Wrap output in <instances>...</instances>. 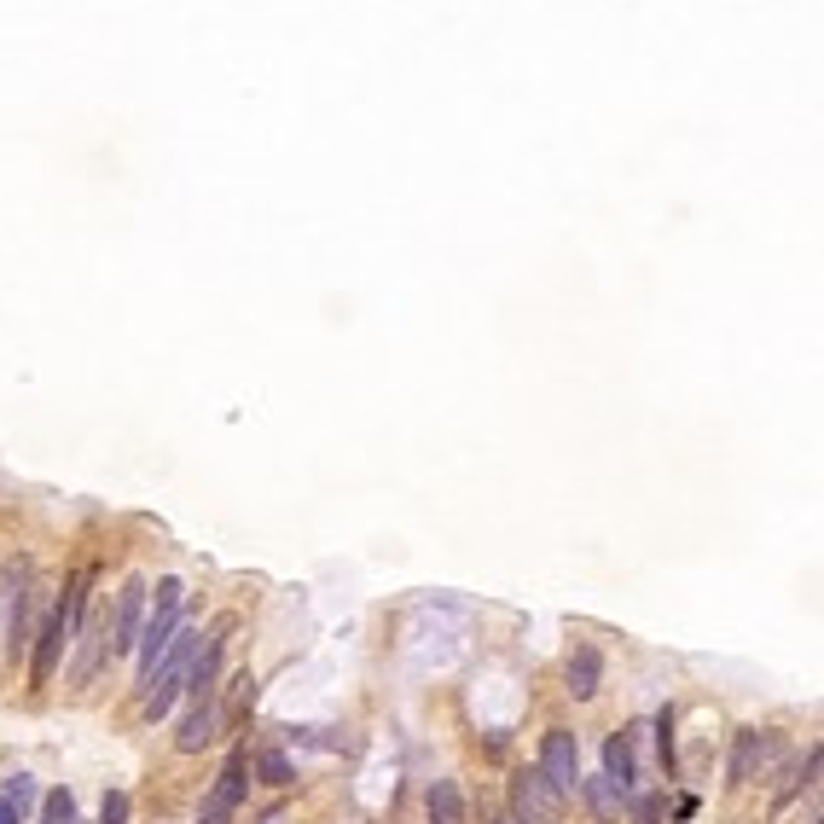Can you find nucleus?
Segmentation results:
<instances>
[{"instance_id":"obj_19","label":"nucleus","mask_w":824,"mask_h":824,"mask_svg":"<svg viewBox=\"0 0 824 824\" xmlns=\"http://www.w3.org/2000/svg\"><path fill=\"white\" fill-rule=\"evenodd\" d=\"M0 824H18V813H12V807H7V801H0Z\"/></svg>"},{"instance_id":"obj_11","label":"nucleus","mask_w":824,"mask_h":824,"mask_svg":"<svg viewBox=\"0 0 824 824\" xmlns=\"http://www.w3.org/2000/svg\"><path fill=\"white\" fill-rule=\"evenodd\" d=\"M215 726H221V709H215V702L204 697V702H198V709H192L187 720H180V737H175V744L187 749V755H198V749H204L210 737H215Z\"/></svg>"},{"instance_id":"obj_7","label":"nucleus","mask_w":824,"mask_h":824,"mask_svg":"<svg viewBox=\"0 0 824 824\" xmlns=\"http://www.w3.org/2000/svg\"><path fill=\"white\" fill-rule=\"evenodd\" d=\"M71 621L59 616V604H53V616H47V627H41V645H36V662H29V680L36 685H47L59 674V656H64V645H71Z\"/></svg>"},{"instance_id":"obj_2","label":"nucleus","mask_w":824,"mask_h":824,"mask_svg":"<svg viewBox=\"0 0 824 824\" xmlns=\"http://www.w3.org/2000/svg\"><path fill=\"white\" fill-rule=\"evenodd\" d=\"M175 627H180V581L169 575V581H157V604H151V616L140 621V680L163 662Z\"/></svg>"},{"instance_id":"obj_8","label":"nucleus","mask_w":824,"mask_h":824,"mask_svg":"<svg viewBox=\"0 0 824 824\" xmlns=\"http://www.w3.org/2000/svg\"><path fill=\"white\" fill-rule=\"evenodd\" d=\"M239 801H244V755H232V761L221 766V784H215V796H210V807H204L198 824H227L232 813H239Z\"/></svg>"},{"instance_id":"obj_4","label":"nucleus","mask_w":824,"mask_h":824,"mask_svg":"<svg viewBox=\"0 0 824 824\" xmlns=\"http://www.w3.org/2000/svg\"><path fill=\"white\" fill-rule=\"evenodd\" d=\"M140 621H145V586L128 581L123 593H116V610L105 616V650L128 656L134 645H140Z\"/></svg>"},{"instance_id":"obj_17","label":"nucleus","mask_w":824,"mask_h":824,"mask_svg":"<svg viewBox=\"0 0 824 824\" xmlns=\"http://www.w3.org/2000/svg\"><path fill=\"white\" fill-rule=\"evenodd\" d=\"M99 824H128V796L123 789H111L105 807H99Z\"/></svg>"},{"instance_id":"obj_15","label":"nucleus","mask_w":824,"mask_h":824,"mask_svg":"<svg viewBox=\"0 0 824 824\" xmlns=\"http://www.w3.org/2000/svg\"><path fill=\"white\" fill-rule=\"evenodd\" d=\"M256 772H262V784H274V789L296 778V772H291V761H284L279 749H262V755H256Z\"/></svg>"},{"instance_id":"obj_3","label":"nucleus","mask_w":824,"mask_h":824,"mask_svg":"<svg viewBox=\"0 0 824 824\" xmlns=\"http://www.w3.org/2000/svg\"><path fill=\"white\" fill-rule=\"evenodd\" d=\"M563 813V796L546 784V772L534 766V772H517L511 778V819H523V824H558Z\"/></svg>"},{"instance_id":"obj_6","label":"nucleus","mask_w":824,"mask_h":824,"mask_svg":"<svg viewBox=\"0 0 824 824\" xmlns=\"http://www.w3.org/2000/svg\"><path fill=\"white\" fill-rule=\"evenodd\" d=\"M772 755H778V732H761V726L737 732V744H732V784H749Z\"/></svg>"},{"instance_id":"obj_9","label":"nucleus","mask_w":824,"mask_h":824,"mask_svg":"<svg viewBox=\"0 0 824 824\" xmlns=\"http://www.w3.org/2000/svg\"><path fill=\"white\" fill-rule=\"evenodd\" d=\"M604 778H610L621 796L633 789V778H638V755H633V732H616L610 744H604Z\"/></svg>"},{"instance_id":"obj_14","label":"nucleus","mask_w":824,"mask_h":824,"mask_svg":"<svg viewBox=\"0 0 824 824\" xmlns=\"http://www.w3.org/2000/svg\"><path fill=\"white\" fill-rule=\"evenodd\" d=\"M41 824H76L71 789H47V796H41Z\"/></svg>"},{"instance_id":"obj_18","label":"nucleus","mask_w":824,"mask_h":824,"mask_svg":"<svg viewBox=\"0 0 824 824\" xmlns=\"http://www.w3.org/2000/svg\"><path fill=\"white\" fill-rule=\"evenodd\" d=\"M656 819H662V807H656V801H638V824H656Z\"/></svg>"},{"instance_id":"obj_12","label":"nucleus","mask_w":824,"mask_h":824,"mask_svg":"<svg viewBox=\"0 0 824 824\" xmlns=\"http://www.w3.org/2000/svg\"><path fill=\"white\" fill-rule=\"evenodd\" d=\"M581 789H586V807H593L598 824H621V789L604 778V772L598 778H581Z\"/></svg>"},{"instance_id":"obj_10","label":"nucleus","mask_w":824,"mask_h":824,"mask_svg":"<svg viewBox=\"0 0 824 824\" xmlns=\"http://www.w3.org/2000/svg\"><path fill=\"white\" fill-rule=\"evenodd\" d=\"M598 680H604V656L593 645H581L575 656H569V697H598Z\"/></svg>"},{"instance_id":"obj_20","label":"nucleus","mask_w":824,"mask_h":824,"mask_svg":"<svg viewBox=\"0 0 824 824\" xmlns=\"http://www.w3.org/2000/svg\"><path fill=\"white\" fill-rule=\"evenodd\" d=\"M506 824H523V819H506Z\"/></svg>"},{"instance_id":"obj_5","label":"nucleus","mask_w":824,"mask_h":824,"mask_svg":"<svg viewBox=\"0 0 824 824\" xmlns=\"http://www.w3.org/2000/svg\"><path fill=\"white\" fill-rule=\"evenodd\" d=\"M541 772H546V784L558 789V796H569V789L581 784V749H575V732H546V744H541Z\"/></svg>"},{"instance_id":"obj_13","label":"nucleus","mask_w":824,"mask_h":824,"mask_svg":"<svg viewBox=\"0 0 824 824\" xmlns=\"http://www.w3.org/2000/svg\"><path fill=\"white\" fill-rule=\"evenodd\" d=\"M430 824H465V796L453 778H435L430 784Z\"/></svg>"},{"instance_id":"obj_16","label":"nucleus","mask_w":824,"mask_h":824,"mask_svg":"<svg viewBox=\"0 0 824 824\" xmlns=\"http://www.w3.org/2000/svg\"><path fill=\"white\" fill-rule=\"evenodd\" d=\"M0 801H7L12 813H24V807H36V784H29L24 772H18V778H12L7 789H0Z\"/></svg>"},{"instance_id":"obj_1","label":"nucleus","mask_w":824,"mask_h":824,"mask_svg":"<svg viewBox=\"0 0 824 824\" xmlns=\"http://www.w3.org/2000/svg\"><path fill=\"white\" fill-rule=\"evenodd\" d=\"M192 650H198V633H192V627H175L169 650H163V662L140 680V685H145V714H151V720H163V714L175 709L180 685H187V668H192Z\"/></svg>"}]
</instances>
